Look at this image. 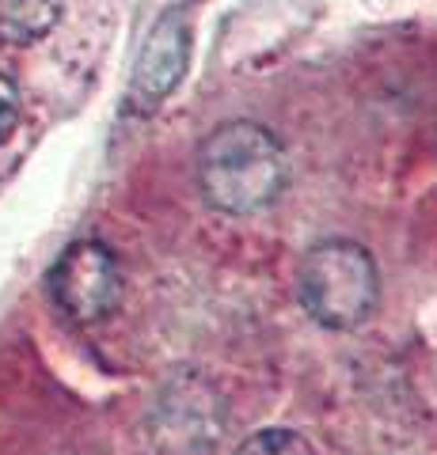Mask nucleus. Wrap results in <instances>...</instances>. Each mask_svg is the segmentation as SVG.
<instances>
[{
  "label": "nucleus",
  "instance_id": "0eeeda50",
  "mask_svg": "<svg viewBox=\"0 0 437 455\" xmlns=\"http://www.w3.org/2000/svg\"><path fill=\"white\" fill-rule=\"evenodd\" d=\"M20 114H23V99H20V84L12 80L4 68H0V145L16 133L20 125Z\"/></svg>",
  "mask_w": 437,
  "mask_h": 455
},
{
  "label": "nucleus",
  "instance_id": "39448f33",
  "mask_svg": "<svg viewBox=\"0 0 437 455\" xmlns=\"http://www.w3.org/2000/svg\"><path fill=\"white\" fill-rule=\"evenodd\" d=\"M65 0H0V42L31 46L61 23Z\"/></svg>",
  "mask_w": 437,
  "mask_h": 455
},
{
  "label": "nucleus",
  "instance_id": "f257e3e1",
  "mask_svg": "<svg viewBox=\"0 0 437 455\" xmlns=\"http://www.w3.org/2000/svg\"><path fill=\"white\" fill-rule=\"evenodd\" d=\"M198 190L224 217H251L286 190V152L259 122L236 118L217 125L198 152Z\"/></svg>",
  "mask_w": 437,
  "mask_h": 455
},
{
  "label": "nucleus",
  "instance_id": "423d86ee",
  "mask_svg": "<svg viewBox=\"0 0 437 455\" xmlns=\"http://www.w3.org/2000/svg\"><path fill=\"white\" fill-rule=\"evenodd\" d=\"M236 455H316V448L293 429H263L251 433L236 448Z\"/></svg>",
  "mask_w": 437,
  "mask_h": 455
},
{
  "label": "nucleus",
  "instance_id": "7ed1b4c3",
  "mask_svg": "<svg viewBox=\"0 0 437 455\" xmlns=\"http://www.w3.org/2000/svg\"><path fill=\"white\" fill-rule=\"evenodd\" d=\"M50 300L73 323H100L122 300V269L100 239H77L61 251L46 277Z\"/></svg>",
  "mask_w": 437,
  "mask_h": 455
},
{
  "label": "nucleus",
  "instance_id": "f03ea898",
  "mask_svg": "<svg viewBox=\"0 0 437 455\" xmlns=\"http://www.w3.org/2000/svg\"><path fill=\"white\" fill-rule=\"evenodd\" d=\"M301 307L328 331H358L380 307L373 254L354 239H320L297 266Z\"/></svg>",
  "mask_w": 437,
  "mask_h": 455
},
{
  "label": "nucleus",
  "instance_id": "20e7f679",
  "mask_svg": "<svg viewBox=\"0 0 437 455\" xmlns=\"http://www.w3.org/2000/svg\"><path fill=\"white\" fill-rule=\"evenodd\" d=\"M190 42H194L190 20L179 8L164 12L152 23L145 46L137 53L130 92H125V103H130L134 114H152L179 88V80L187 76V65H190Z\"/></svg>",
  "mask_w": 437,
  "mask_h": 455
}]
</instances>
